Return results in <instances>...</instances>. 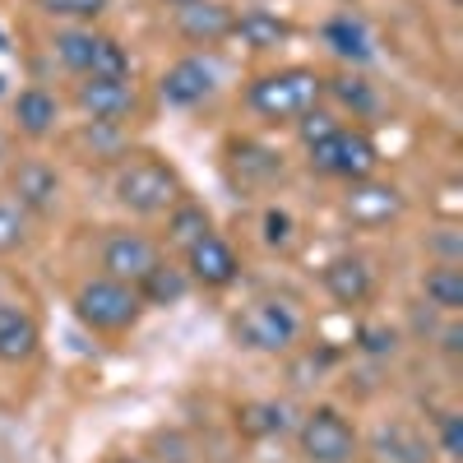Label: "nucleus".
<instances>
[{"mask_svg": "<svg viewBox=\"0 0 463 463\" xmlns=\"http://www.w3.org/2000/svg\"><path fill=\"white\" fill-rule=\"evenodd\" d=\"M325 98V74L292 65V70H274V74H260V80L246 89V102L255 116L264 121H297L301 111L320 107Z\"/></svg>", "mask_w": 463, "mask_h": 463, "instance_id": "f257e3e1", "label": "nucleus"}, {"mask_svg": "<svg viewBox=\"0 0 463 463\" xmlns=\"http://www.w3.org/2000/svg\"><path fill=\"white\" fill-rule=\"evenodd\" d=\"M52 52L65 70L84 80H130V56L116 37H102L93 28H65L52 37Z\"/></svg>", "mask_w": 463, "mask_h": 463, "instance_id": "f03ea898", "label": "nucleus"}, {"mask_svg": "<svg viewBox=\"0 0 463 463\" xmlns=\"http://www.w3.org/2000/svg\"><path fill=\"white\" fill-rule=\"evenodd\" d=\"M232 334H237V343L250 347V353H288L301 338V316L283 297H255L246 311L232 320Z\"/></svg>", "mask_w": 463, "mask_h": 463, "instance_id": "7ed1b4c3", "label": "nucleus"}, {"mask_svg": "<svg viewBox=\"0 0 463 463\" xmlns=\"http://www.w3.org/2000/svg\"><path fill=\"white\" fill-rule=\"evenodd\" d=\"M116 200H121L130 213H167L181 200V181L176 167H167L163 158H135L116 172Z\"/></svg>", "mask_w": 463, "mask_h": 463, "instance_id": "20e7f679", "label": "nucleus"}, {"mask_svg": "<svg viewBox=\"0 0 463 463\" xmlns=\"http://www.w3.org/2000/svg\"><path fill=\"white\" fill-rule=\"evenodd\" d=\"M144 311V297L130 283H116V279H89L80 292H74V316H80L89 329L98 334H126Z\"/></svg>", "mask_w": 463, "mask_h": 463, "instance_id": "39448f33", "label": "nucleus"}, {"mask_svg": "<svg viewBox=\"0 0 463 463\" xmlns=\"http://www.w3.org/2000/svg\"><path fill=\"white\" fill-rule=\"evenodd\" d=\"M306 153H311V172L338 176V181H347V185L375 176V167H380L375 139H371L366 130H347V126H338L329 139H320L316 148H306Z\"/></svg>", "mask_w": 463, "mask_h": 463, "instance_id": "423d86ee", "label": "nucleus"}, {"mask_svg": "<svg viewBox=\"0 0 463 463\" xmlns=\"http://www.w3.org/2000/svg\"><path fill=\"white\" fill-rule=\"evenodd\" d=\"M297 445H301V458H311V463H353L357 458V431L338 408L306 412V421L297 427Z\"/></svg>", "mask_w": 463, "mask_h": 463, "instance_id": "0eeeda50", "label": "nucleus"}, {"mask_svg": "<svg viewBox=\"0 0 463 463\" xmlns=\"http://www.w3.org/2000/svg\"><path fill=\"white\" fill-rule=\"evenodd\" d=\"M158 264H163V250L148 237H139V232H111V237L102 241V274L116 279V283L139 288Z\"/></svg>", "mask_w": 463, "mask_h": 463, "instance_id": "6e6552de", "label": "nucleus"}, {"mask_svg": "<svg viewBox=\"0 0 463 463\" xmlns=\"http://www.w3.org/2000/svg\"><path fill=\"white\" fill-rule=\"evenodd\" d=\"M213 89H218V70L204 56H181L158 80V98L167 107H200Z\"/></svg>", "mask_w": 463, "mask_h": 463, "instance_id": "1a4fd4ad", "label": "nucleus"}, {"mask_svg": "<svg viewBox=\"0 0 463 463\" xmlns=\"http://www.w3.org/2000/svg\"><path fill=\"white\" fill-rule=\"evenodd\" d=\"M241 274V260L232 250L218 232H209L204 241H195L185 250V279L200 283V288H232Z\"/></svg>", "mask_w": 463, "mask_h": 463, "instance_id": "9d476101", "label": "nucleus"}, {"mask_svg": "<svg viewBox=\"0 0 463 463\" xmlns=\"http://www.w3.org/2000/svg\"><path fill=\"white\" fill-rule=\"evenodd\" d=\"M347 218H353L357 227H384V222H394L403 213V195L390 185V181H353V190H347V200H343Z\"/></svg>", "mask_w": 463, "mask_h": 463, "instance_id": "9b49d317", "label": "nucleus"}, {"mask_svg": "<svg viewBox=\"0 0 463 463\" xmlns=\"http://www.w3.org/2000/svg\"><path fill=\"white\" fill-rule=\"evenodd\" d=\"M320 283H325V292L338 306H362L375 292V269L362 255H338V260H329L320 269Z\"/></svg>", "mask_w": 463, "mask_h": 463, "instance_id": "f8f14e48", "label": "nucleus"}, {"mask_svg": "<svg viewBox=\"0 0 463 463\" xmlns=\"http://www.w3.org/2000/svg\"><path fill=\"white\" fill-rule=\"evenodd\" d=\"M232 24H237V14L218 5V0H190V5L176 10V33L195 47H213L222 37H232Z\"/></svg>", "mask_w": 463, "mask_h": 463, "instance_id": "ddd939ff", "label": "nucleus"}, {"mask_svg": "<svg viewBox=\"0 0 463 463\" xmlns=\"http://www.w3.org/2000/svg\"><path fill=\"white\" fill-rule=\"evenodd\" d=\"M74 102H80L93 121H121V116L135 111V84L130 80H84L80 93H74Z\"/></svg>", "mask_w": 463, "mask_h": 463, "instance_id": "4468645a", "label": "nucleus"}, {"mask_svg": "<svg viewBox=\"0 0 463 463\" xmlns=\"http://www.w3.org/2000/svg\"><path fill=\"white\" fill-rule=\"evenodd\" d=\"M37 343H43V329H37V320L24 311V306L14 301H0V362H28L37 353Z\"/></svg>", "mask_w": 463, "mask_h": 463, "instance_id": "2eb2a0df", "label": "nucleus"}, {"mask_svg": "<svg viewBox=\"0 0 463 463\" xmlns=\"http://www.w3.org/2000/svg\"><path fill=\"white\" fill-rule=\"evenodd\" d=\"M14 195L24 213H52L61 204V176L47 163H24L14 167Z\"/></svg>", "mask_w": 463, "mask_h": 463, "instance_id": "dca6fc26", "label": "nucleus"}, {"mask_svg": "<svg viewBox=\"0 0 463 463\" xmlns=\"http://www.w3.org/2000/svg\"><path fill=\"white\" fill-rule=\"evenodd\" d=\"M56 121H61V107H56V98L47 89H24L14 98V126H19V135L47 139L56 130Z\"/></svg>", "mask_w": 463, "mask_h": 463, "instance_id": "f3484780", "label": "nucleus"}, {"mask_svg": "<svg viewBox=\"0 0 463 463\" xmlns=\"http://www.w3.org/2000/svg\"><path fill=\"white\" fill-rule=\"evenodd\" d=\"M325 43L343 56V61H353V65H366L375 56V43H371V33L357 14H338L325 24Z\"/></svg>", "mask_w": 463, "mask_h": 463, "instance_id": "a211bd4d", "label": "nucleus"}, {"mask_svg": "<svg viewBox=\"0 0 463 463\" xmlns=\"http://www.w3.org/2000/svg\"><path fill=\"white\" fill-rule=\"evenodd\" d=\"M232 37H241V47H250V52H274L288 43V24L274 10H246L232 24Z\"/></svg>", "mask_w": 463, "mask_h": 463, "instance_id": "6ab92c4d", "label": "nucleus"}, {"mask_svg": "<svg viewBox=\"0 0 463 463\" xmlns=\"http://www.w3.org/2000/svg\"><path fill=\"white\" fill-rule=\"evenodd\" d=\"M209 232H213V222H209L204 204H195V200H176V204L167 209V241H172L176 250H190L195 241H204Z\"/></svg>", "mask_w": 463, "mask_h": 463, "instance_id": "aec40b11", "label": "nucleus"}, {"mask_svg": "<svg viewBox=\"0 0 463 463\" xmlns=\"http://www.w3.org/2000/svg\"><path fill=\"white\" fill-rule=\"evenodd\" d=\"M421 292H427V301L436 306V311L458 316V311H463V269H458V264H436V269H427Z\"/></svg>", "mask_w": 463, "mask_h": 463, "instance_id": "412c9836", "label": "nucleus"}, {"mask_svg": "<svg viewBox=\"0 0 463 463\" xmlns=\"http://www.w3.org/2000/svg\"><path fill=\"white\" fill-rule=\"evenodd\" d=\"M185 288H190V279H185V269H172V264H158L153 274L135 288L144 301H153V306H176L181 297H185Z\"/></svg>", "mask_w": 463, "mask_h": 463, "instance_id": "4be33fe9", "label": "nucleus"}, {"mask_svg": "<svg viewBox=\"0 0 463 463\" xmlns=\"http://www.w3.org/2000/svg\"><path fill=\"white\" fill-rule=\"evenodd\" d=\"M325 93H334L353 116H371L380 107V98L371 93L366 80H357V74H338V80H325Z\"/></svg>", "mask_w": 463, "mask_h": 463, "instance_id": "5701e85b", "label": "nucleus"}, {"mask_svg": "<svg viewBox=\"0 0 463 463\" xmlns=\"http://www.w3.org/2000/svg\"><path fill=\"white\" fill-rule=\"evenodd\" d=\"M241 431L246 436H279V431H288V408L283 403H250V408H241Z\"/></svg>", "mask_w": 463, "mask_h": 463, "instance_id": "b1692460", "label": "nucleus"}, {"mask_svg": "<svg viewBox=\"0 0 463 463\" xmlns=\"http://www.w3.org/2000/svg\"><path fill=\"white\" fill-rule=\"evenodd\" d=\"M28 241V213L14 200H0V255H10Z\"/></svg>", "mask_w": 463, "mask_h": 463, "instance_id": "393cba45", "label": "nucleus"}, {"mask_svg": "<svg viewBox=\"0 0 463 463\" xmlns=\"http://www.w3.org/2000/svg\"><path fill=\"white\" fill-rule=\"evenodd\" d=\"M338 126H343V121H338L334 111H325V107H311V111H301V116H297V135H301L306 148H316L320 139H329Z\"/></svg>", "mask_w": 463, "mask_h": 463, "instance_id": "a878e982", "label": "nucleus"}, {"mask_svg": "<svg viewBox=\"0 0 463 463\" xmlns=\"http://www.w3.org/2000/svg\"><path fill=\"white\" fill-rule=\"evenodd\" d=\"M37 10H47L52 19H74V24H93L107 0H37Z\"/></svg>", "mask_w": 463, "mask_h": 463, "instance_id": "bb28decb", "label": "nucleus"}, {"mask_svg": "<svg viewBox=\"0 0 463 463\" xmlns=\"http://www.w3.org/2000/svg\"><path fill=\"white\" fill-rule=\"evenodd\" d=\"M440 454L449 463L463 458V417L458 412H440Z\"/></svg>", "mask_w": 463, "mask_h": 463, "instance_id": "cd10ccee", "label": "nucleus"}, {"mask_svg": "<svg viewBox=\"0 0 463 463\" xmlns=\"http://www.w3.org/2000/svg\"><path fill=\"white\" fill-rule=\"evenodd\" d=\"M264 241H269V246H288V241H292V218H288L283 209H269V213H264Z\"/></svg>", "mask_w": 463, "mask_h": 463, "instance_id": "c85d7f7f", "label": "nucleus"}, {"mask_svg": "<svg viewBox=\"0 0 463 463\" xmlns=\"http://www.w3.org/2000/svg\"><path fill=\"white\" fill-rule=\"evenodd\" d=\"M163 5H176L181 10V5H190V0H163Z\"/></svg>", "mask_w": 463, "mask_h": 463, "instance_id": "c756f323", "label": "nucleus"}]
</instances>
